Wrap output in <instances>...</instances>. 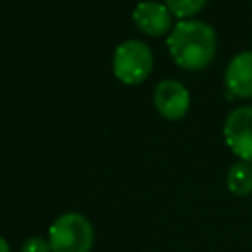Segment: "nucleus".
Listing matches in <instances>:
<instances>
[{"instance_id":"obj_1","label":"nucleus","mask_w":252,"mask_h":252,"mask_svg":"<svg viewBox=\"0 0 252 252\" xmlns=\"http://www.w3.org/2000/svg\"><path fill=\"white\" fill-rule=\"evenodd\" d=\"M167 49L181 69L201 71L217 53L215 30L201 20H179L167 35Z\"/></svg>"},{"instance_id":"obj_2","label":"nucleus","mask_w":252,"mask_h":252,"mask_svg":"<svg viewBox=\"0 0 252 252\" xmlns=\"http://www.w3.org/2000/svg\"><path fill=\"white\" fill-rule=\"evenodd\" d=\"M51 252H91L94 244V228L91 220L81 213L59 215L47 234Z\"/></svg>"},{"instance_id":"obj_3","label":"nucleus","mask_w":252,"mask_h":252,"mask_svg":"<svg viewBox=\"0 0 252 252\" xmlns=\"http://www.w3.org/2000/svg\"><path fill=\"white\" fill-rule=\"evenodd\" d=\"M154 65L152 49L140 39L122 41L112 53V73L124 85H140Z\"/></svg>"},{"instance_id":"obj_4","label":"nucleus","mask_w":252,"mask_h":252,"mask_svg":"<svg viewBox=\"0 0 252 252\" xmlns=\"http://www.w3.org/2000/svg\"><path fill=\"white\" fill-rule=\"evenodd\" d=\"M224 142L240 159L252 163V106H238L228 112L222 126Z\"/></svg>"},{"instance_id":"obj_5","label":"nucleus","mask_w":252,"mask_h":252,"mask_svg":"<svg viewBox=\"0 0 252 252\" xmlns=\"http://www.w3.org/2000/svg\"><path fill=\"white\" fill-rule=\"evenodd\" d=\"M191 96L185 85L175 79H163L154 91V106L167 120H179L187 114Z\"/></svg>"},{"instance_id":"obj_6","label":"nucleus","mask_w":252,"mask_h":252,"mask_svg":"<svg viewBox=\"0 0 252 252\" xmlns=\"http://www.w3.org/2000/svg\"><path fill=\"white\" fill-rule=\"evenodd\" d=\"M171 16L173 14L169 12V8L156 0H144L136 4L132 12V20L136 28L146 35H154V37L171 32Z\"/></svg>"},{"instance_id":"obj_7","label":"nucleus","mask_w":252,"mask_h":252,"mask_svg":"<svg viewBox=\"0 0 252 252\" xmlns=\"http://www.w3.org/2000/svg\"><path fill=\"white\" fill-rule=\"evenodd\" d=\"M224 83L230 94L240 98L252 96V51L234 55L226 67Z\"/></svg>"},{"instance_id":"obj_8","label":"nucleus","mask_w":252,"mask_h":252,"mask_svg":"<svg viewBox=\"0 0 252 252\" xmlns=\"http://www.w3.org/2000/svg\"><path fill=\"white\" fill-rule=\"evenodd\" d=\"M226 187L236 197H248L252 193V163L240 159L232 163L226 173Z\"/></svg>"},{"instance_id":"obj_9","label":"nucleus","mask_w":252,"mask_h":252,"mask_svg":"<svg viewBox=\"0 0 252 252\" xmlns=\"http://www.w3.org/2000/svg\"><path fill=\"white\" fill-rule=\"evenodd\" d=\"M205 4L207 0H165V6L169 8V12L179 20H187L189 16H195L197 12L203 10Z\"/></svg>"},{"instance_id":"obj_10","label":"nucleus","mask_w":252,"mask_h":252,"mask_svg":"<svg viewBox=\"0 0 252 252\" xmlns=\"http://www.w3.org/2000/svg\"><path fill=\"white\" fill-rule=\"evenodd\" d=\"M22 252H51V246L45 238L41 236H32L28 240H24L22 244Z\"/></svg>"},{"instance_id":"obj_11","label":"nucleus","mask_w":252,"mask_h":252,"mask_svg":"<svg viewBox=\"0 0 252 252\" xmlns=\"http://www.w3.org/2000/svg\"><path fill=\"white\" fill-rule=\"evenodd\" d=\"M0 252H10V244L6 242L4 236H0Z\"/></svg>"}]
</instances>
